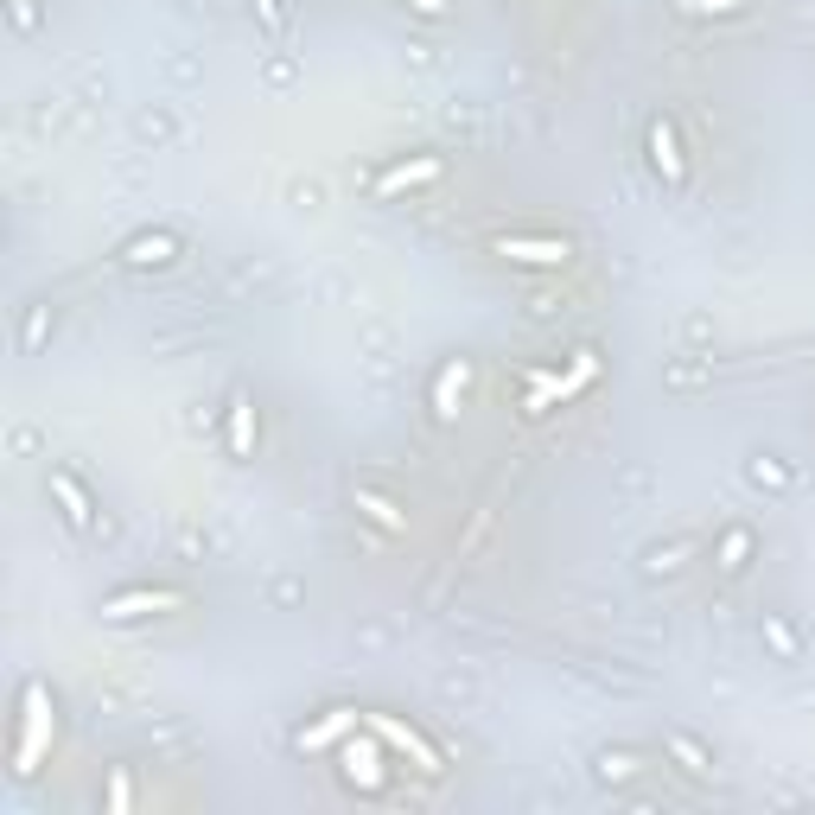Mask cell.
<instances>
[{
  "mask_svg": "<svg viewBox=\"0 0 815 815\" xmlns=\"http://www.w3.org/2000/svg\"><path fill=\"white\" fill-rule=\"evenodd\" d=\"M497 255H504V262H523V268H567L574 262V242H554V236H497L491 242Z\"/></svg>",
  "mask_w": 815,
  "mask_h": 815,
  "instance_id": "6da1fadb",
  "label": "cell"
},
{
  "mask_svg": "<svg viewBox=\"0 0 815 815\" xmlns=\"http://www.w3.org/2000/svg\"><path fill=\"white\" fill-rule=\"evenodd\" d=\"M45 491L58 497V516H64V523H71L77 535H90V529H96V504H90V491H83L71 472H51V478H45Z\"/></svg>",
  "mask_w": 815,
  "mask_h": 815,
  "instance_id": "7a4b0ae2",
  "label": "cell"
},
{
  "mask_svg": "<svg viewBox=\"0 0 815 815\" xmlns=\"http://www.w3.org/2000/svg\"><path fill=\"white\" fill-rule=\"evenodd\" d=\"M644 147H650V166L663 172L669 185H682L688 179V160H682V141H675V128L669 121H650V134H644Z\"/></svg>",
  "mask_w": 815,
  "mask_h": 815,
  "instance_id": "3957f363",
  "label": "cell"
},
{
  "mask_svg": "<svg viewBox=\"0 0 815 815\" xmlns=\"http://www.w3.org/2000/svg\"><path fill=\"white\" fill-rule=\"evenodd\" d=\"M160 605H179V593H153V586H134V593L102 599V618H134V612H160Z\"/></svg>",
  "mask_w": 815,
  "mask_h": 815,
  "instance_id": "277c9868",
  "label": "cell"
},
{
  "mask_svg": "<svg viewBox=\"0 0 815 815\" xmlns=\"http://www.w3.org/2000/svg\"><path fill=\"white\" fill-rule=\"evenodd\" d=\"M172 255H179V236H134L128 249H121V262L128 268H166Z\"/></svg>",
  "mask_w": 815,
  "mask_h": 815,
  "instance_id": "5b68a950",
  "label": "cell"
},
{
  "mask_svg": "<svg viewBox=\"0 0 815 815\" xmlns=\"http://www.w3.org/2000/svg\"><path fill=\"white\" fill-rule=\"evenodd\" d=\"M230 453L236 459H249L255 453V421H249V395H230Z\"/></svg>",
  "mask_w": 815,
  "mask_h": 815,
  "instance_id": "8992f818",
  "label": "cell"
},
{
  "mask_svg": "<svg viewBox=\"0 0 815 815\" xmlns=\"http://www.w3.org/2000/svg\"><path fill=\"white\" fill-rule=\"evenodd\" d=\"M414 179H440V160H408V166H389L383 179H376V192H402V185H414Z\"/></svg>",
  "mask_w": 815,
  "mask_h": 815,
  "instance_id": "52a82bcc",
  "label": "cell"
},
{
  "mask_svg": "<svg viewBox=\"0 0 815 815\" xmlns=\"http://www.w3.org/2000/svg\"><path fill=\"white\" fill-rule=\"evenodd\" d=\"M745 554H752V529H726V535H720V548H714L720 574H739V567H745Z\"/></svg>",
  "mask_w": 815,
  "mask_h": 815,
  "instance_id": "ba28073f",
  "label": "cell"
},
{
  "mask_svg": "<svg viewBox=\"0 0 815 815\" xmlns=\"http://www.w3.org/2000/svg\"><path fill=\"white\" fill-rule=\"evenodd\" d=\"M357 510H363V516H370V523H383V529H395V535H402V529H408V516H402V510H395V504H389V497H376V491H357Z\"/></svg>",
  "mask_w": 815,
  "mask_h": 815,
  "instance_id": "9c48e42d",
  "label": "cell"
},
{
  "mask_svg": "<svg viewBox=\"0 0 815 815\" xmlns=\"http://www.w3.org/2000/svg\"><path fill=\"white\" fill-rule=\"evenodd\" d=\"M663 745H669V758H682V771H695V777H707V771H714V758H707V752H701V745L688 739V733H669Z\"/></svg>",
  "mask_w": 815,
  "mask_h": 815,
  "instance_id": "30bf717a",
  "label": "cell"
},
{
  "mask_svg": "<svg viewBox=\"0 0 815 815\" xmlns=\"http://www.w3.org/2000/svg\"><path fill=\"white\" fill-rule=\"evenodd\" d=\"M765 637L777 644V656H784V663H796V656H803V650H796V631H790L784 618H771V612H765Z\"/></svg>",
  "mask_w": 815,
  "mask_h": 815,
  "instance_id": "8fae6325",
  "label": "cell"
},
{
  "mask_svg": "<svg viewBox=\"0 0 815 815\" xmlns=\"http://www.w3.org/2000/svg\"><path fill=\"white\" fill-rule=\"evenodd\" d=\"M752 478H758V484H777V491L790 484V472H784V465H771V459H752Z\"/></svg>",
  "mask_w": 815,
  "mask_h": 815,
  "instance_id": "7c38bea8",
  "label": "cell"
},
{
  "mask_svg": "<svg viewBox=\"0 0 815 815\" xmlns=\"http://www.w3.org/2000/svg\"><path fill=\"white\" fill-rule=\"evenodd\" d=\"M402 7L414 13V20H446V13H453L446 0H402Z\"/></svg>",
  "mask_w": 815,
  "mask_h": 815,
  "instance_id": "4fadbf2b",
  "label": "cell"
},
{
  "mask_svg": "<svg viewBox=\"0 0 815 815\" xmlns=\"http://www.w3.org/2000/svg\"><path fill=\"white\" fill-rule=\"evenodd\" d=\"M255 7H262V20H268V32H281V26H287V7H281V0H255Z\"/></svg>",
  "mask_w": 815,
  "mask_h": 815,
  "instance_id": "5bb4252c",
  "label": "cell"
},
{
  "mask_svg": "<svg viewBox=\"0 0 815 815\" xmlns=\"http://www.w3.org/2000/svg\"><path fill=\"white\" fill-rule=\"evenodd\" d=\"M695 13H733V7H745V0H688Z\"/></svg>",
  "mask_w": 815,
  "mask_h": 815,
  "instance_id": "9a60e30c",
  "label": "cell"
}]
</instances>
